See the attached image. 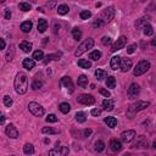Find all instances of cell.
Wrapping results in <instances>:
<instances>
[{"mask_svg":"<svg viewBox=\"0 0 156 156\" xmlns=\"http://www.w3.org/2000/svg\"><path fill=\"white\" fill-rule=\"evenodd\" d=\"M28 89V78L25 73H17L15 78V90L17 94H26Z\"/></svg>","mask_w":156,"mask_h":156,"instance_id":"obj_1","label":"cell"},{"mask_svg":"<svg viewBox=\"0 0 156 156\" xmlns=\"http://www.w3.org/2000/svg\"><path fill=\"white\" fill-rule=\"evenodd\" d=\"M149 106H150V103H148V101H137L134 104H132L129 109H128V116H129V118H133V116H134L137 112H139Z\"/></svg>","mask_w":156,"mask_h":156,"instance_id":"obj_2","label":"cell"},{"mask_svg":"<svg viewBox=\"0 0 156 156\" xmlns=\"http://www.w3.org/2000/svg\"><path fill=\"white\" fill-rule=\"evenodd\" d=\"M149 68H150V62L146 61V60H141V61H139L138 63H137L134 71H133V75H134L135 77H139V76L148 72Z\"/></svg>","mask_w":156,"mask_h":156,"instance_id":"obj_3","label":"cell"},{"mask_svg":"<svg viewBox=\"0 0 156 156\" xmlns=\"http://www.w3.org/2000/svg\"><path fill=\"white\" fill-rule=\"evenodd\" d=\"M93 45H94V39H91V38H88V39H85L83 43H82L79 47H78V49L76 50V53H75V56H81L82 54H84L87 50H89L93 48Z\"/></svg>","mask_w":156,"mask_h":156,"instance_id":"obj_4","label":"cell"},{"mask_svg":"<svg viewBox=\"0 0 156 156\" xmlns=\"http://www.w3.org/2000/svg\"><path fill=\"white\" fill-rule=\"evenodd\" d=\"M28 110L31 111L32 115H34L35 117H42L44 115V109H43L42 105H39L38 103H29Z\"/></svg>","mask_w":156,"mask_h":156,"instance_id":"obj_5","label":"cell"},{"mask_svg":"<svg viewBox=\"0 0 156 156\" xmlns=\"http://www.w3.org/2000/svg\"><path fill=\"white\" fill-rule=\"evenodd\" d=\"M126 44H127V38L125 35H122V37H120L116 42H115L113 44H112V47H111V51L112 53H116V51H118V50H121V49H123L126 47Z\"/></svg>","mask_w":156,"mask_h":156,"instance_id":"obj_6","label":"cell"},{"mask_svg":"<svg viewBox=\"0 0 156 156\" xmlns=\"http://www.w3.org/2000/svg\"><path fill=\"white\" fill-rule=\"evenodd\" d=\"M113 16H115V7L110 6V7H107L106 10L103 12V16H101L100 20L103 21V23H109V22H111Z\"/></svg>","mask_w":156,"mask_h":156,"instance_id":"obj_7","label":"cell"},{"mask_svg":"<svg viewBox=\"0 0 156 156\" xmlns=\"http://www.w3.org/2000/svg\"><path fill=\"white\" fill-rule=\"evenodd\" d=\"M67 154H68V148H66V146H59V143L56 148L49 151V156H66Z\"/></svg>","mask_w":156,"mask_h":156,"instance_id":"obj_8","label":"cell"},{"mask_svg":"<svg viewBox=\"0 0 156 156\" xmlns=\"http://www.w3.org/2000/svg\"><path fill=\"white\" fill-rule=\"evenodd\" d=\"M77 101L79 104H83V105H93L95 103V99H94V96L90 94H81L77 98Z\"/></svg>","mask_w":156,"mask_h":156,"instance_id":"obj_9","label":"cell"},{"mask_svg":"<svg viewBox=\"0 0 156 156\" xmlns=\"http://www.w3.org/2000/svg\"><path fill=\"white\" fill-rule=\"evenodd\" d=\"M5 133H6V135L9 137V138H11V139H17L18 138V131L15 127V125H12V123L6 126Z\"/></svg>","mask_w":156,"mask_h":156,"instance_id":"obj_10","label":"cell"},{"mask_svg":"<svg viewBox=\"0 0 156 156\" xmlns=\"http://www.w3.org/2000/svg\"><path fill=\"white\" fill-rule=\"evenodd\" d=\"M139 91H140V87H139V84L132 83V84L129 85V88H128V91H127L128 98H129V99H134V98H137V95L139 94Z\"/></svg>","mask_w":156,"mask_h":156,"instance_id":"obj_11","label":"cell"},{"mask_svg":"<svg viewBox=\"0 0 156 156\" xmlns=\"http://www.w3.org/2000/svg\"><path fill=\"white\" fill-rule=\"evenodd\" d=\"M134 137H137V132L133 131V129H129V131L122 132L121 139L125 141V143H129V141H132L133 139H134Z\"/></svg>","mask_w":156,"mask_h":156,"instance_id":"obj_12","label":"cell"},{"mask_svg":"<svg viewBox=\"0 0 156 156\" xmlns=\"http://www.w3.org/2000/svg\"><path fill=\"white\" fill-rule=\"evenodd\" d=\"M132 65H133V62L131 59H121V65H120V68H121V71L122 72H127V71H129L131 68H132Z\"/></svg>","mask_w":156,"mask_h":156,"instance_id":"obj_13","label":"cell"},{"mask_svg":"<svg viewBox=\"0 0 156 156\" xmlns=\"http://www.w3.org/2000/svg\"><path fill=\"white\" fill-rule=\"evenodd\" d=\"M61 84L62 85H65V88H67V90L70 91V93H73V82L70 77H62L61 78Z\"/></svg>","mask_w":156,"mask_h":156,"instance_id":"obj_14","label":"cell"},{"mask_svg":"<svg viewBox=\"0 0 156 156\" xmlns=\"http://www.w3.org/2000/svg\"><path fill=\"white\" fill-rule=\"evenodd\" d=\"M121 56H118V55H116V56H113L111 59V62H110V66H111V68L113 71H116L117 68H120V65H121Z\"/></svg>","mask_w":156,"mask_h":156,"instance_id":"obj_15","label":"cell"},{"mask_svg":"<svg viewBox=\"0 0 156 156\" xmlns=\"http://www.w3.org/2000/svg\"><path fill=\"white\" fill-rule=\"evenodd\" d=\"M48 29V21L45 18H39L38 20V31L40 33H44Z\"/></svg>","mask_w":156,"mask_h":156,"instance_id":"obj_16","label":"cell"},{"mask_svg":"<svg viewBox=\"0 0 156 156\" xmlns=\"http://www.w3.org/2000/svg\"><path fill=\"white\" fill-rule=\"evenodd\" d=\"M103 107H104V110H106V111H112L115 107V103L111 99H105L103 101Z\"/></svg>","mask_w":156,"mask_h":156,"instance_id":"obj_17","label":"cell"},{"mask_svg":"<svg viewBox=\"0 0 156 156\" xmlns=\"http://www.w3.org/2000/svg\"><path fill=\"white\" fill-rule=\"evenodd\" d=\"M110 148H111L112 151H120L122 149V143L117 139H113V140H111V143H110Z\"/></svg>","mask_w":156,"mask_h":156,"instance_id":"obj_18","label":"cell"},{"mask_svg":"<svg viewBox=\"0 0 156 156\" xmlns=\"http://www.w3.org/2000/svg\"><path fill=\"white\" fill-rule=\"evenodd\" d=\"M20 49H21L23 53H29L31 50H32V43L23 40V42L20 43Z\"/></svg>","mask_w":156,"mask_h":156,"instance_id":"obj_19","label":"cell"},{"mask_svg":"<svg viewBox=\"0 0 156 156\" xmlns=\"http://www.w3.org/2000/svg\"><path fill=\"white\" fill-rule=\"evenodd\" d=\"M34 66H35V62H34L33 59H25L23 60V67L26 70L31 71L32 68H34Z\"/></svg>","mask_w":156,"mask_h":156,"instance_id":"obj_20","label":"cell"},{"mask_svg":"<svg viewBox=\"0 0 156 156\" xmlns=\"http://www.w3.org/2000/svg\"><path fill=\"white\" fill-rule=\"evenodd\" d=\"M32 27H33V23H32L31 21H25L21 25V31L23 32V33H29Z\"/></svg>","mask_w":156,"mask_h":156,"instance_id":"obj_21","label":"cell"},{"mask_svg":"<svg viewBox=\"0 0 156 156\" xmlns=\"http://www.w3.org/2000/svg\"><path fill=\"white\" fill-rule=\"evenodd\" d=\"M104 122L107 125V127H110V128H115L117 126V120L115 117H105V120H104Z\"/></svg>","mask_w":156,"mask_h":156,"instance_id":"obj_22","label":"cell"},{"mask_svg":"<svg viewBox=\"0 0 156 156\" xmlns=\"http://www.w3.org/2000/svg\"><path fill=\"white\" fill-rule=\"evenodd\" d=\"M77 83H78L79 87H82V88H85V87L88 85V77L84 76V75H81L79 77H78Z\"/></svg>","mask_w":156,"mask_h":156,"instance_id":"obj_23","label":"cell"},{"mask_svg":"<svg viewBox=\"0 0 156 156\" xmlns=\"http://www.w3.org/2000/svg\"><path fill=\"white\" fill-rule=\"evenodd\" d=\"M78 66L81 68H85V70H88V68L91 67V62L88 61V60H84V59H81V60H78Z\"/></svg>","mask_w":156,"mask_h":156,"instance_id":"obj_24","label":"cell"},{"mask_svg":"<svg viewBox=\"0 0 156 156\" xmlns=\"http://www.w3.org/2000/svg\"><path fill=\"white\" fill-rule=\"evenodd\" d=\"M70 11V7H68L66 4H61V5H59L57 7V13L59 15H66Z\"/></svg>","mask_w":156,"mask_h":156,"instance_id":"obj_25","label":"cell"},{"mask_svg":"<svg viewBox=\"0 0 156 156\" xmlns=\"http://www.w3.org/2000/svg\"><path fill=\"white\" fill-rule=\"evenodd\" d=\"M106 76H107V73H106V71H104V70H100V68H98V70L95 71V77L98 78L99 81H103L104 78H106Z\"/></svg>","mask_w":156,"mask_h":156,"instance_id":"obj_26","label":"cell"},{"mask_svg":"<svg viewBox=\"0 0 156 156\" xmlns=\"http://www.w3.org/2000/svg\"><path fill=\"white\" fill-rule=\"evenodd\" d=\"M23 153L26 155H32V154H34V146L29 144V143H27L25 146H23Z\"/></svg>","mask_w":156,"mask_h":156,"instance_id":"obj_27","label":"cell"},{"mask_svg":"<svg viewBox=\"0 0 156 156\" xmlns=\"http://www.w3.org/2000/svg\"><path fill=\"white\" fill-rule=\"evenodd\" d=\"M106 87H107V88H111V89H113L115 87H116V79H115L113 76L107 77V79H106Z\"/></svg>","mask_w":156,"mask_h":156,"instance_id":"obj_28","label":"cell"},{"mask_svg":"<svg viewBox=\"0 0 156 156\" xmlns=\"http://www.w3.org/2000/svg\"><path fill=\"white\" fill-rule=\"evenodd\" d=\"M61 57V53H59V54H50V55H48L47 57V60L44 61V63H48L49 61H53V60H59V59Z\"/></svg>","mask_w":156,"mask_h":156,"instance_id":"obj_29","label":"cell"},{"mask_svg":"<svg viewBox=\"0 0 156 156\" xmlns=\"http://www.w3.org/2000/svg\"><path fill=\"white\" fill-rule=\"evenodd\" d=\"M100 57H101V53L99 50H94V51H91L89 54V59H91L93 61H98Z\"/></svg>","mask_w":156,"mask_h":156,"instance_id":"obj_30","label":"cell"},{"mask_svg":"<svg viewBox=\"0 0 156 156\" xmlns=\"http://www.w3.org/2000/svg\"><path fill=\"white\" fill-rule=\"evenodd\" d=\"M59 109H60V111H61L62 113H68V112L71 111V106H70V104H67V103H62V104H60Z\"/></svg>","mask_w":156,"mask_h":156,"instance_id":"obj_31","label":"cell"},{"mask_svg":"<svg viewBox=\"0 0 156 156\" xmlns=\"http://www.w3.org/2000/svg\"><path fill=\"white\" fill-rule=\"evenodd\" d=\"M72 35H73V38H75L76 40H79L81 37H82V31L78 28V27H75V28L72 29Z\"/></svg>","mask_w":156,"mask_h":156,"instance_id":"obj_32","label":"cell"},{"mask_svg":"<svg viewBox=\"0 0 156 156\" xmlns=\"http://www.w3.org/2000/svg\"><path fill=\"white\" fill-rule=\"evenodd\" d=\"M33 59L37 61H42L44 59V53L42 51V50H37V51L33 53Z\"/></svg>","mask_w":156,"mask_h":156,"instance_id":"obj_33","label":"cell"},{"mask_svg":"<svg viewBox=\"0 0 156 156\" xmlns=\"http://www.w3.org/2000/svg\"><path fill=\"white\" fill-rule=\"evenodd\" d=\"M85 120H87V117H85V113H84V112L79 111V112L76 113V121H77V122L83 123V122H85Z\"/></svg>","mask_w":156,"mask_h":156,"instance_id":"obj_34","label":"cell"},{"mask_svg":"<svg viewBox=\"0 0 156 156\" xmlns=\"http://www.w3.org/2000/svg\"><path fill=\"white\" fill-rule=\"evenodd\" d=\"M18 7H20V10H21V11H25V12L29 11L31 9H32V6H31V4H29V3H20V5H18Z\"/></svg>","mask_w":156,"mask_h":156,"instance_id":"obj_35","label":"cell"},{"mask_svg":"<svg viewBox=\"0 0 156 156\" xmlns=\"http://www.w3.org/2000/svg\"><path fill=\"white\" fill-rule=\"evenodd\" d=\"M144 34L145 35H153L154 34V28H153V26H150V25H145L144 26Z\"/></svg>","mask_w":156,"mask_h":156,"instance_id":"obj_36","label":"cell"},{"mask_svg":"<svg viewBox=\"0 0 156 156\" xmlns=\"http://www.w3.org/2000/svg\"><path fill=\"white\" fill-rule=\"evenodd\" d=\"M79 17L82 18V20H88V18L91 17V12L88 11V10H83V11H81Z\"/></svg>","mask_w":156,"mask_h":156,"instance_id":"obj_37","label":"cell"},{"mask_svg":"<svg viewBox=\"0 0 156 156\" xmlns=\"http://www.w3.org/2000/svg\"><path fill=\"white\" fill-rule=\"evenodd\" d=\"M105 149V144H104V141L103 140H98L95 143V150L98 151V153H100V151H103Z\"/></svg>","mask_w":156,"mask_h":156,"instance_id":"obj_38","label":"cell"},{"mask_svg":"<svg viewBox=\"0 0 156 156\" xmlns=\"http://www.w3.org/2000/svg\"><path fill=\"white\" fill-rule=\"evenodd\" d=\"M43 87V82L42 81H38V79H35L33 83H32V89H34V90H38L40 89Z\"/></svg>","mask_w":156,"mask_h":156,"instance_id":"obj_39","label":"cell"},{"mask_svg":"<svg viewBox=\"0 0 156 156\" xmlns=\"http://www.w3.org/2000/svg\"><path fill=\"white\" fill-rule=\"evenodd\" d=\"M45 121L49 123H55V122H57V117L55 116L54 113H50V115H48V117L45 118Z\"/></svg>","mask_w":156,"mask_h":156,"instance_id":"obj_40","label":"cell"},{"mask_svg":"<svg viewBox=\"0 0 156 156\" xmlns=\"http://www.w3.org/2000/svg\"><path fill=\"white\" fill-rule=\"evenodd\" d=\"M12 99L10 98L9 95H5L4 96V104H5V106H7V107H11L12 106Z\"/></svg>","mask_w":156,"mask_h":156,"instance_id":"obj_41","label":"cell"},{"mask_svg":"<svg viewBox=\"0 0 156 156\" xmlns=\"http://www.w3.org/2000/svg\"><path fill=\"white\" fill-rule=\"evenodd\" d=\"M42 132L44 133V134H55V133H57L55 129H53L51 127H44L42 129Z\"/></svg>","mask_w":156,"mask_h":156,"instance_id":"obj_42","label":"cell"},{"mask_svg":"<svg viewBox=\"0 0 156 156\" xmlns=\"http://www.w3.org/2000/svg\"><path fill=\"white\" fill-rule=\"evenodd\" d=\"M101 43H103L104 45H110V44L112 43V40H111V38H110V37H103Z\"/></svg>","mask_w":156,"mask_h":156,"instance_id":"obj_43","label":"cell"},{"mask_svg":"<svg viewBox=\"0 0 156 156\" xmlns=\"http://www.w3.org/2000/svg\"><path fill=\"white\" fill-rule=\"evenodd\" d=\"M135 49H137V44H131L129 47L127 48V54H133L135 51Z\"/></svg>","mask_w":156,"mask_h":156,"instance_id":"obj_44","label":"cell"},{"mask_svg":"<svg viewBox=\"0 0 156 156\" xmlns=\"http://www.w3.org/2000/svg\"><path fill=\"white\" fill-rule=\"evenodd\" d=\"M99 91H100V94L105 96V98H110V96H111V94H110V91H109V90H106V89H104V88H101V89H100Z\"/></svg>","mask_w":156,"mask_h":156,"instance_id":"obj_45","label":"cell"},{"mask_svg":"<svg viewBox=\"0 0 156 156\" xmlns=\"http://www.w3.org/2000/svg\"><path fill=\"white\" fill-rule=\"evenodd\" d=\"M148 21H149V17H143V18H140V20L135 23V27H139L140 25H143V23H145V22H148Z\"/></svg>","mask_w":156,"mask_h":156,"instance_id":"obj_46","label":"cell"},{"mask_svg":"<svg viewBox=\"0 0 156 156\" xmlns=\"http://www.w3.org/2000/svg\"><path fill=\"white\" fill-rule=\"evenodd\" d=\"M90 113L93 115V116H100L101 115V110H99V109H93L90 111Z\"/></svg>","mask_w":156,"mask_h":156,"instance_id":"obj_47","label":"cell"},{"mask_svg":"<svg viewBox=\"0 0 156 156\" xmlns=\"http://www.w3.org/2000/svg\"><path fill=\"white\" fill-rule=\"evenodd\" d=\"M4 17H5L6 20H10V18H11V11L6 9V10H5V13H4Z\"/></svg>","mask_w":156,"mask_h":156,"instance_id":"obj_48","label":"cell"},{"mask_svg":"<svg viewBox=\"0 0 156 156\" xmlns=\"http://www.w3.org/2000/svg\"><path fill=\"white\" fill-rule=\"evenodd\" d=\"M103 25H104V23H103V21L99 18V20H96V21L94 22V23H93V27H100V26H103Z\"/></svg>","mask_w":156,"mask_h":156,"instance_id":"obj_49","label":"cell"},{"mask_svg":"<svg viewBox=\"0 0 156 156\" xmlns=\"http://www.w3.org/2000/svg\"><path fill=\"white\" fill-rule=\"evenodd\" d=\"M6 47V43H5V40L0 38V50H3V49H5Z\"/></svg>","mask_w":156,"mask_h":156,"instance_id":"obj_50","label":"cell"},{"mask_svg":"<svg viewBox=\"0 0 156 156\" xmlns=\"http://www.w3.org/2000/svg\"><path fill=\"white\" fill-rule=\"evenodd\" d=\"M83 133H84V135H85V137H89V135L91 134V129H84Z\"/></svg>","mask_w":156,"mask_h":156,"instance_id":"obj_51","label":"cell"},{"mask_svg":"<svg viewBox=\"0 0 156 156\" xmlns=\"http://www.w3.org/2000/svg\"><path fill=\"white\" fill-rule=\"evenodd\" d=\"M5 122V117L4 116H0V123H4Z\"/></svg>","mask_w":156,"mask_h":156,"instance_id":"obj_52","label":"cell"},{"mask_svg":"<svg viewBox=\"0 0 156 156\" xmlns=\"http://www.w3.org/2000/svg\"><path fill=\"white\" fill-rule=\"evenodd\" d=\"M151 44H153L154 47H155V45H156V40H153V42H151Z\"/></svg>","mask_w":156,"mask_h":156,"instance_id":"obj_53","label":"cell"},{"mask_svg":"<svg viewBox=\"0 0 156 156\" xmlns=\"http://www.w3.org/2000/svg\"><path fill=\"white\" fill-rule=\"evenodd\" d=\"M4 3V0H0V4H3Z\"/></svg>","mask_w":156,"mask_h":156,"instance_id":"obj_54","label":"cell"},{"mask_svg":"<svg viewBox=\"0 0 156 156\" xmlns=\"http://www.w3.org/2000/svg\"><path fill=\"white\" fill-rule=\"evenodd\" d=\"M0 116H1V113H0Z\"/></svg>","mask_w":156,"mask_h":156,"instance_id":"obj_55","label":"cell"},{"mask_svg":"<svg viewBox=\"0 0 156 156\" xmlns=\"http://www.w3.org/2000/svg\"><path fill=\"white\" fill-rule=\"evenodd\" d=\"M11 156H13V155H11Z\"/></svg>","mask_w":156,"mask_h":156,"instance_id":"obj_56","label":"cell"}]
</instances>
